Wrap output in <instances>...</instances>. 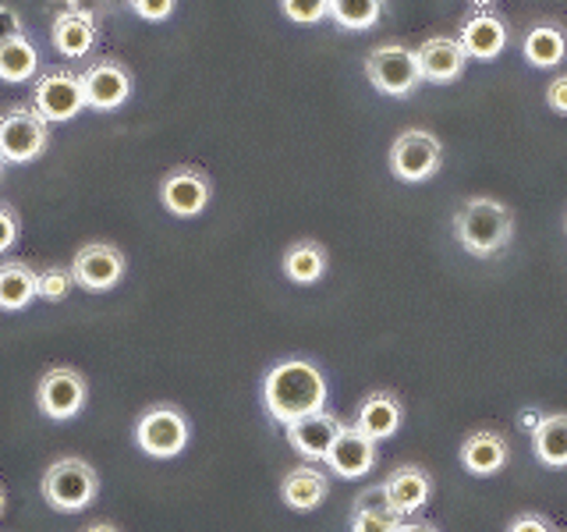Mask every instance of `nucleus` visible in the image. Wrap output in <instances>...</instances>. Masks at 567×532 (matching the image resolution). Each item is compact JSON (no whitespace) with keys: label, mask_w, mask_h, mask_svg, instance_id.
I'll use <instances>...</instances> for the list:
<instances>
[{"label":"nucleus","mask_w":567,"mask_h":532,"mask_svg":"<svg viewBox=\"0 0 567 532\" xmlns=\"http://www.w3.org/2000/svg\"><path fill=\"white\" fill-rule=\"evenodd\" d=\"M11 35H22V14L8 4H0V43L11 40Z\"/></svg>","instance_id":"nucleus-36"},{"label":"nucleus","mask_w":567,"mask_h":532,"mask_svg":"<svg viewBox=\"0 0 567 532\" xmlns=\"http://www.w3.org/2000/svg\"><path fill=\"white\" fill-rule=\"evenodd\" d=\"M262 408L280 426H291L327 408V377L312 359H280L262 377Z\"/></svg>","instance_id":"nucleus-1"},{"label":"nucleus","mask_w":567,"mask_h":532,"mask_svg":"<svg viewBox=\"0 0 567 532\" xmlns=\"http://www.w3.org/2000/svg\"><path fill=\"white\" fill-rule=\"evenodd\" d=\"M124 270H128V259L117 245L106 242H89L82 245L75 259H71V277H75V288L82 291H111L121 284Z\"/></svg>","instance_id":"nucleus-10"},{"label":"nucleus","mask_w":567,"mask_h":532,"mask_svg":"<svg viewBox=\"0 0 567 532\" xmlns=\"http://www.w3.org/2000/svg\"><path fill=\"white\" fill-rule=\"evenodd\" d=\"M323 466L341 479H362L377 466V440L365 437L354 422L341 426V433H337Z\"/></svg>","instance_id":"nucleus-14"},{"label":"nucleus","mask_w":567,"mask_h":532,"mask_svg":"<svg viewBox=\"0 0 567 532\" xmlns=\"http://www.w3.org/2000/svg\"><path fill=\"white\" fill-rule=\"evenodd\" d=\"M383 487H386V497H390V508H394L401 519H408V514H415V511H422L425 504H430L433 475L425 472L422 466H412V461H408V466H398L383 479Z\"/></svg>","instance_id":"nucleus-17"},{"label":"nucleus","mask_w":567,"mask_h":532,"mask_svg":"<svg viewBox=\"0 0 567 532\" xmlns=\"http://www.w3.org/2000/svg\"><path fill=\"white\" fill-rule=\"evenodd\" d=\"M85 532H121V529H117L114 522H93Z\"/></svg>","instance_id":"nucleus-38"},{"label":"nucleus","mask_w":567,"mask_h":532,"mask_svg":"<svg viewBox=\"0 0 567 532\" xmlns=\"http://www.w3.org/2000/svg\"><path fill=\"white\" fill-rule=\"evenodd\" d=\"M532 454L546 469H567V412L543 416L532 430Z\"/></svg>","instance_id":"nucleus-24"},{"label":"nucleus","mask_w":567,"mask_h":532,"mask_svg":"<svg viewBox=\"0 0 567 532\" xmlns=\"http://www.w3.org/2000/svg\"><path fill=\"white\" fill-rule=\"evenodd\" d=\"M386 0H330V22L344 32H369L383 22Z\"/></svg>","instance_id":"nucleus-26"},{"label":"nucleus","mask_w":567,"mask_h":532,"mask_svg":"<svg viewBox=\"0 0 567 532\" xmlns=\"http://www.w3.org/2000/svg\"><path fill=\"white\" fill-rule=\"evenodd\" d=\"M4 511H8V490L0 487V514H4Z\"/></svg>","instance_id":"nucleus-40"},{"label":"nucleus","mask_w":567,"mask_h":532,"mask_svg":"<svg viewBox=\"0 0 567 532\" xmlns=\"http://www.w3.org/2000/svg\"><path fill=\"white\" fill-rule=\"evenodd\" d=\"M71 288H75L71 266H43V270H40V298L61 301V298H68Z\"/></svg>","instance_id":"nucleus-29"},{"label":"nucleus","mask_w":567,"mask_h":532,"mask_svg":"<svg viewBox=\"0 0 567 532\" xmlns=\"http://www.w3.org/2000/svg\"><path fill=\"white\" fill-rule=\"evenodd\" d=\"M511 458V443L496 430H475L461 443V466L468 475H496Z\"/></svg>","instance_id":"nucleus-21"},{"label":"nucleus","mask_w":567,"mask_h":532,"mask_svg":"<svg viewBox=\"0 0 567 532\" xmlns=\"http://www.w3.org/2000/svg\"><path fill=\"white\" fill-rule=\"evenodd\" d=\"M35 68H40V53L25 40V32L0 43V82H11V85L29 82L35 75Z\"/></svg>","instance_id":"nucleus-27"},{"label":"nucleus","mask_w":567,"mask_h":532,"mask_svg":"<svg viewBox=\"0 0 567 532\" xmlns=\"http://www.w3.org/2000/svg\"><path fill=\"white\" fill-rule=\"evenodd\" d=\"M461 47H465L468 61H496L511 43V25L504 14H496L493 8H475L465 22H461Z\"/></svg>","instance_id":"nucleus-13"},{"label":"nucleus","mask_w":567,"mask_h":532,"mask_svg":"<svg viewBox=\"0 0 567 532\" xmlns=\"http://www.w3.org/2000/svg\"><path fill=\"white\" fill-rule=\"evenodd\" d=\"M327 497H330V475L323 469H316V461L295 466L280 479V501L291 511H316Z\"/></svg>","instance_id":"nucleus-19"},{"label":"nucleus","mask_w":567,"mask_h":532,"mask_svg":"<svg viewBox=\"0 0 567 532\" xmlns=\"http://www.w3.org/2000/svg\"><path fill=\"white\" fill-rule=\"evenodd\" d=\"M132 8V14H138L142 22H167L174 14L177 0H124Z\"/></svg>","instance_id":"nucleus-32"},{"label":"nucleus","mask_w":567,"mask_h":532,"mask_svg":"<svg viewBox=\"0 0 567 532\" xmlns=\"http://www.w3.org/2000/svg\"><path fill=\"white\" fill-rule=\"evenodd\" d=\"M404 422V405L398 395H390V390H372V395L359 405V412H354V426L372 437V440H390Z\"/></svg>","instance_id":"nucleus-20"},{"label":"nucleus","mask_w":567,"mask_h":532,"mask_svg":"<svg viewBox=\"0 0 567 532\" xmlns=\"http://www.w3.org/2000/svg\"><path fill=\"white\" fill-rule=\"evenodd\" d=\"M43 4H50V0H43ZM64 4H75V0H64Z\"/></svg>","instance_id":"nucleus-42"},{"label":"nucleus","mask_w":567,"mask_h":532,"mask_svg":"<svg viewBox=\"0 0 567 532\" xmlns=\"http://www.w3.org/2000/svg\"><path fill=\"white\" fill-rule=\"evenodd\" d=\"M40 298V270L25 259L0 263V313H22Z\"/></svg>","instance_id":"nucleus-22"},{"label":"nucleus","mask_w":567,"mask_h":532,"mask_svg":"<svg viewBox=\"0 0 567 532\" xmlns=\"http://www.w3.org/2000/svg\"><path fill=\"white\" fill-rule=\"evenodd\" d=\"M82 89H85V106H93V111H117V106L128 103L135 79H132V71L124 61L96 58L85 68Z\"/></svg>","instance_id":"nucleus-12"},{"label":"nucleus","mask_w":567,"mask_h":532,"mask_svg":"<svg viewBox=\"0 0 567 532\" xmlns=\"http://www.w3.org/2000/svg\"><path fill=\"white\" fill-rule=\"evenodd\" d=\"M18 235H22V217L11 203H0V256L11 253Z\"/></svg>","instance_id":"nucleus-33"},{"label":"nucleus","mask_w":567,"mask_h":532,"mask_svg":"<svg viewBox=\"0 0 567 532\" xmlns=\"http://www.w3.org/2000/svg\"><path fill=\"white\" fill-rule=\"evenodd\" d=\"M192 440L188 416L177 405H153L135 422V443L150 458H177Z\"/></svg>","instance_id":"nucleus-5"},{"label":"nucleus","mask_w":567,"mask_h":532,"mask_svg":"<svg viewBox=\"0 0 567 532\" xmlns=\"http://www.w3.org/2000/svg\"><path fill=\"white\" fill-rule=\"evenodd\" d=\"M50 142V121L35 106H11L0 114V156L8 164H29Z\"/></svg>","instance_id":"nucleus-7"},{"label":"nucleus","mask_w":567,"mask_h":532,"mask_svg":"<svg viewBox=\"0 0 567 532\" xmlns=\"http://www.w3.org/2000/svg\"><path fill=\"white\" fill-rule=\"evenodd\" d=\"M96 14L93 11H79V8H68L53 18V29H50V43L64 58H85L89 50L96 47Z\"/></svg>","instance_id":"nucleus-18"},{"label":"nucleus","mask_w":567,"mask_h":532,"mask_svg":"<svg viewBox=\"0 0 567 532\" xmlns=\"http://www.w3.org/2000/svg\"><path fill=\"white\" fill-rule=\"evenodd\" d=\"M89 401V383L79 369L71 366H53L43 372L40 387H35V405H40V416L50 422H68L82 416V408Z\"/></svg>","instance_id":"nucleus-8"},{"label":"nucleus","mask_w":567,"mask_h":532,"mask_svg":"<svg viewBox=\"0 0 567 532\" xmlns=\"http://www.w3.org/2000/svg\"><path fill=\"white\" fill-rule=\"evenodd\" d=\"M415 53H419L422 82H430V85H451L465 75V68H468V53L454 35H430V40H422Z\"/></svg>","instance_id":"nucleus-15"},{"label":"nucleus","mask_w":567,"mask_h":532,"mask_svg":"<svg viewBox=\"0 0 567 532\" xmlns=\"http://www.w3.org/2000/svg\"><path fill=\"white\" fill-rule=\"evenodd\" d=\"M327 248L312 242V238H301L295 245L284 248V277L291 284H316L319 277L327 274Z\"/></svg>","instance_id":"nucleus-25"},{"label":"nucleus","mask_w":567,"mask_h":532,"mask_svg":"<svg viewBox=\"0 0 567 532\" xmlns=\"http://www.w3.org/2000/svg\"><path fill=\"white\" fill-rule=\"evenodd\" d=\"M390 174L404 185H422L443 167V142L425 129H404L390 146Z\"/></svg>","instance_id":"nucleus-6"},{"label":"nucleus","mask_w":567,"mask_h":532,"mask_svg":"<svg viewBox=\"0 0 567 532\" xmlns=\"http://www.w3.org/2000/svg\"><path fill=\"white\" fill-rule=\"evenodd\" d=\"M454 238L461 248L478 259H489L496 253H504L514 238V213L501 200H486V195H475V200L461 203L454 213Z\"/></svg>","instance_id":"nucleus-2"},{"label":"nucleus","mask_w":567,"mask_h":532,"mask_svg":"<svg viewBox=\"0 0 567 532\" xmlns=\"http://www.w3.org/2000/svg\"><path fill=\"white\" fill-rule=\"evenodd\" d=\"M546 106L554 114L567 117V75H557L554 82L546 85Z\"/></svg>","instance_id":"nucleus-35"},{"label":"nucleus","mask_w":567,"mask_h":532,"mask_svg":"<svg viewBox=\"0 0 567 532\" xmlns=\"http://www.w3.org/2000/svg\"><path fill=\"white\" fill-rule=\"evenodd\" d=\"M404 519L394 511H383V514H369V511H351V522L348 532H401Z\"/></svg>","instance_id":"nucleus-30"},{"label":"nucleus","mask_w":567,"mask_h":532,"mask_svg":"<svg viewBox=\"0 0 567 532\" xmlns=\"http://www.w3.org/2000/svg\"><path fill=\"white\" fill-rule=\"evenodd\" d=\"M468 4H472V8H493L496 0H468Z\"/></svg>","instance_id":"nucleus-39"},{"label":"nucleus","mask_w":567,"mask_h":532,"mask_svg":"<svg viewBox=\"0 0 567 532\" xmlns=\"http://www.w3.org/2000/svg\"><path fill=\"white\" fill-rule=\"evenodd\" d=\"M4 171H8V160L0 156V182H4Z\"/></svg>","instance_id":"nucleus-41"},{"label":"nucleus","mask_w":567,"mask_h":532,"mask_svg":"<svg viewBox=\"0 0 567 532\" xmlns=\"http://www.w3.org/2000/svg\"><path fill=\"white\" fill-rule=\"evenodd\" d=\"M32 106L40 111L50 124L71 121L85 111V89H82V75L68 68H53L47 75L35 79L32 85Z\"/></svg>","instance_id":"nucleus-9"},{"label":"nucleus","mask_w":567,"mask_h":532,"mask_svg":"<svg viewBox=\"0 0 567 532\" xmlns=\"http://www.w3.org/2000/svg\"><path fill=\"white\" fill-rule=\"evenodd\" d=\"M40 493H43L47 508L61 511V514H79L96 504L100 472L89 466L85 458H58L47 466V472L40 479Z\"/></svg>","instance_id":"nucleus-3"},{"label":"nucleus","mask_w":567,"mask_h":532,"mask_svg":"<svg viewBox=\"0 0 567 532\" xmlns=\"http://www.w3.org/2000/svg\"><path fill=\"white\" fill-rule=\"evenodd\" d=\"M564 231H567V217H564Z\"/></svg>","instance_id":"nucleus-43"},{"label":"nucleus","mask_w":567,"mask_h":532,"mask_svg":"<svg viewBox=\"0 0 567 532\" xmlns=\"http://www.w3.org/2000/svg\"><path fill=\"white\" fill-rule=\"evenodd\" d=\"M213 200V182L203 167H174L164 174L159 182V203L171 213V217L192 221L209 206Z\"/></svg>","instance_id":"nucleus-11"},{"label":"nucleus","mask_w":567,"mask_h":532,"mask_svg":"<svg viewBox=\"0 0 567 532\" xmlns=\"http://www.w3.org/2000/svg\"><path fill=\"white\" fill-rule=\"evenodd\" d=\"M522 58L532 68H557L567 58V32L557 22H536L522 35Z\"/></svg>","instance_id":"nucleus-23"},{"label":"nucleus","mask_w":567,"mask_h":532,"mask_svg":"<svg viewBox=\"0 0 567 532\" xmlns=\"http://www.w3.org/2000/svg\"><path fill=\"white\" fill-rule=\"evenodd\" d=\"M341 426L344 422L323 408V412L298 419L291 426H284V430H288V443L295 448V454H301L306 461H319V466H323L330 448H333V440H337V433H341Z\"/></svg>","instance_id":"nucleus-16"},{"label":"nucleus","mask_w":567,"mask_h":532,"mask_svg":"<svg viewBox=\"0 0 567 532\" xmlns=\"http://www.w3.org/2000/svg\"><path fill=\"white\" fill-rule=\"evenodd\" d=\"M351 511H369V514H383V511H394V508H390L386 487H383V483H377V487H365V490H359V493H354V504H351ZM394 514H398V511H394Z\"/></svg>","instance_id":"nucleus-31"},{"label":"nucleus","mask_w":567,"mask_h":532,"mask_svg":"<svg viewBox=\"0 0 567 532\" xmlns=\"http://www.w3.org/2000/svg\"><path fill=\"white\" fill-rule=\"evenodd\" d=\"M280 14L295 25H319L330 18V0H280Z\"/></svg>","instance_id":"nucleus-28"},{"label":"nucleus","mask_w":567,"mask_h":532,"mask_svg":"<svg viewBox=\"0 0 567 532\" xmlns=\"http://www.w3.org/2000/svg\"><path fill=\"white\" fill-rule=\"evenodd\" d=\"M365 79L380 96H390V100L412 96L422 85L419 53L404 43H380L377 50H369V58H365Z\"/></svg>","instance_id":"nucleus-4"},{"label":"nucleus","mask_w":567,"mask_h":532,"mask_svg":"<svg viewBox=\"0 0 567 532\" xmlns=\"http://www.w3.org/2000/svg\"><path fill=\"white\" fill-rule=\"evenodd\" d=\"M401 532H440L436 525H430V522H404L401 525Z\"/></svg>","instance_id":"nucleus-37"},{"label":"nucleus","mask_w":567,"mask_h":532,"mask_svg":"<svg viewBox=\"0 0 567 532\" xmlns=\"http://www.w3.org/2000/svg\"><path fill=\"white\" fill-rule=\"evenodd\" d=\"M507 532H557V529H554V522L546 519V514H539V511H522L518 519H511Z\"/></svg>","instance_id":"nucleus-34"}]
</instances>
